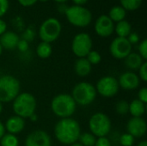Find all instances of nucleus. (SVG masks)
Wrapping results in <instances>:
<instances>
[{"instance_id":"nucleus-1","label":"nucleus","mask_w":147,"mask_h":146,"mask_svg":"<svg viewBox=\"0 0 147 146\" xmlns=\"http://www.w3.org/2000/svg\"><path fill=\"white\" fill-rule=\"evenodd\" d=\"M81 134L79 123L72 118L60 119L54 126V135L56 139L66 145H71L78 141Z\"/></svg>"},{"instance_id":"nucleus-2","label":"nucleus","mask_w":147,"mask_h":146,"mask_svg":"<svg viewBox=\"0 0 147 146\" xmlns=\"http://www.w3.org/2000/svg\"><path fill=\"white\" fill-rule=\"evenodd\" d=\"M37 102L34 96L28 92L19 94L13 101L12 109L16 116L22 119L30 118L35 114Z\"/></svg>"},{"instance_id":"nucleus-3","label":"nucleus","mask_w":147,"mask_h":146,"mask_svg":"<svg viewBox=\"0 0 147 146\" xmlns=\"http://www.w3.org/2000/svg\"><path fill=\"white\" fill-rule=\"evenodd\" d=\"M77 104L69 94H59L53 97L51 102L53 113L61 118H70L76 111Z\"/></svg>"},{"instance_id":"nucleus-4","label":"nucleus","mask_w":147,"mask_h":146,"mask_svg":"<svg viewBox=\"0 0 147 146\" xmlns=\"http://www.w3.org/2000/svg\"><path fill=\"white\" fill-rule=\"evenodd\" d=\"M20 82L11 75L0 77V102L6 103L13 102L20 94Z\"/></svg>"},{"instance_id":"nucleus-5","label":"nucleus","mask_w":147,"mask_h":146,"mask_svg":"<svg viewBox=\"0 0 147 146\" xmlns=\"http://www.w3.org/2000/svg\"><path fill=\"white\" fill-rule=\"evenodd\" d=\"M96 94V88L91 83L81 82L74 86L71 96L77 105L88 106L95 101Z\"/></svg>"},{"instance_id":"nucleus-6","label":"nucleus","mask_w":147,"mask_h":146,"mask_svg":"<svg viewBox=\"0 0 147 146\" xmlns=\"http://www.w3.org/2000/svg\"><path fill=\"white\" fill-rule=\"evenodd\" d=\"M65 14L68 22L73 26L78 28L89 26L92 20L91 12L84 6L73 5L68 7L65 10Z\"/></svg>"},{"instance_id":"nucleus-7","label":"nucleus","mask_w":147,"mask_h":146,"mask_svg":"<svg viewBox=\"0 0 147 146\" xmlns=\"http://www.w3.org/2000/svg\"><path fill=\"white\" fill-rule=\"evenodd\" d=\"M90 133L96 138L106 137L111 130V120L103 113L94 114L89 120Z\"/></svg>"},{"instance_id":"nucleus-8","label":"nucleus","mask_w":147,"mask_h":146,"mask_svg":"<svg viewBox=\"0 0 147 146\" xmlns=\"http://www.w3.org/2000/svg\"><path fill=\"white\" fill-rule=\"evenodd\" d=\"M61 33V24L56 18L50 17L45 20L39 29V35L42 41L52 43L56 40Z\"/></svg>"},{"instance_id":"nucleus-9","label":"nucleus","mask_w":147,"mask_h":146,"mask_svg":"<svg viewBox=\"0 0 147 146\" xmlns=\"http://www.w3.org/2000/svg\"><path fill=\"white\" fill-rule=\"evenodd\" d=\"M71 50L78 58H85L92 50V40L86 33L76 34L71 42Z\"/></svg>"},{"instance_id":"nucleus-10","label":"nucleus","mask_w":147,"mask_h":146,"mask_svg":"<svg viewBox=\"0 0 147 146\" xmlns=\"http://www.w3.org/2000/svg\"><path fill=\"white\" fill-rule=\"evenodd\" d=\"M96 93H99L103 97L110 98L115 96L120 89L118 80L111 76H106L98 80L95 87Z\"/></svg>"},{"instance_id":"nucleus-11","label":"nucleus","mask_w":147,"mask_h":146,"mask_svg":"<svg viewBox=\"0 0 147 146\" xmlns=\"http://www.w3.org/2000/svg\"><path fill=\"white\" fill-rule=\"evenodd\" d=\"M110 54L117 59H124L132 52V45L127 38L116 37L109 46Z\"/></svg>"},{"instance_id":"nucleus-12","label":"nucleus","mask_w":147,"mask_h":146,"mask_svg":"<svg viewBox=\"0 0 147 146\" xmlns=\"http://www.w3.org/2000/svg\"><path fill=\"white\" fill-rule=\"evenodd\" d=\"M95 31L101 37H109L115 31L114 22L107 15H100L95 23Z\"/></svg>"},{"instance_id":"nucleus-13","label":"nucleus","mask_w":147,"mask_h":146,"mask_svg":"<svg viewBox=\"0 0 147 146\" xmlns=\"http://www.w3.org/2000/svg\"><path fill=\"white\" fill-rule=\"evenodd\" d=\"M25 146H52V142L49 135L45 131L35 130L26 138Z\"/></svg>"},{"instance_id":"nucleus-14","label":"nucleus","mask_w":147,"mask_h":146,"mask_svg":"<svg viewBox=\"0 0 147 146\" xmlns=\"http://www.w3.org/2000/svg\"><path fill=\"white\" fill-rule=\"evenodd\" d=\"M127 133L131 134L134 139L135 138H141L146 133V120L140 117H133L131 118L127 125Z\"/></svg>"},{"instance_id":"nucleus-15","label":"nucleus","mask_w":147,"mask_h":146,"mask_svg":"<svg viewBox=\"0 0 147 146\" xmlns=\"http://www.w3.org/2000/svg\"><path fill=\"white\" fill-rule=\"evenodd\" d=\"M140 79L134 71H127L122 73L118 80L119 86L125 90H133L139 87Z\"/></svg>"},{"instance_id":"nucleus-16","label":"nucleus","mask_w":147,"mask_h":146,"mask_svg":"<svg viewBox=\"0 0 147 146\" xmlns=\"http://www.w3.org/2000/svg\"><path fill=\"white\" fill-rule=\"evenodd\" d=\"M25 127V120L24 119L14 115L9 117L4 125V128L5 130L8 132V133L13 134V135H16L18 133H20Z\"/></svg>"},{"instance_id":"nucleus-17","label":"nucleus","mask_w":147,"mask_h":146,"mask_svg":"<svg viewBox=\"0 0 147 146\" xmlns=\"http://www.w3.org/2000/svg\"><path fill=\"white\" fill-rule=\"evenodd\" d=\"M19 40V36L16 33L6 31L0 35V45L6 50H14L16 48Z\"/></svg>"},{"instance_id":"nucleus-18","label":"nucleus","mask_w":147,"mask_h":146,"mask_svg":"<svg viewBox=\"0 0 147 146\" xmlns=\"http://www.w3.org/2000/svg\"><path fill=\"white\" fill-rule=\"evenodd\" d=\"M91 67L92 65L89 63L86 58H78L75 62L74 70L78 76L84 77L90 73Z\"/></svg>"},{"instance_id":"nucleus-19","label":"nucleus","mask_w":147,"mask_h":146,"mask_svg":"<svg viewBox=\"0 0 147 146\" xmlns=\"http://www.w3.org/2000/svg\"><path fill=\"white\" fill-rule=\"evenodd\" d=\"M125 59V65L132 71H139L145 60L137 52H131Z\"/></svg>"},{"instance_id":"nucleus-20","label":"nucleus","mask_w":147,"mask_h":146,"mask_svg":"<svg viewBox=\"0 0 147 146\" xmlns=\"http://www.w3.org/2000/svg\"><path fill=\"white\" fill-rule=\"evenodd\" d=\"M146 112V104L138 99L132 101L129 103V113L133 117L140 118Z\"/></svg>"},{"instance_id":"nucleus-21","label":"nucleus","mask_w":147,"mask_h":146,"mask_svg":"<svg viewBox=\"0 0 147 146\" xmlns=\"http://www.w3.org/2000/svg\"><path fill=\"white\" fill-rule=\"evenodd\" d=\"M115 30L118 37L127 38V36L132 33V27L127 21L123 20L117 22L116 26L115 27Z\"/></svg>"},{"instance_id":"nucleus-22","label":"nucleus","mask_w":147,"mask_h":146,"mask_svg":"<svg viewBox=\"0 0 147 146\" xmlns=\"http://www.w3.org/2000/svg\"><path fill=\"white\" fill-rule=\"evenodd\" d=\"M126 15H127V11L124 8H122L121 6H115L110 9L109 17L113 22H119L121 21L125 20Z\"/></svg>"},{"instance_id":"nucleus-23","label":"nucleus","mask_w":147,"mask_h":146,"mask_svg":"<svg viewBox=\"0 0 147 146\" xmlns=\"http://www.w3.org/2000/svg\"><path fill=\"white\" fill-rule=\"evenodd\" d=\"M53 52L52 46L50 43L41 41L36 47L37 56L40 59H47L51 56Z\"/></svg>"},{"instance_id":"nucleus-24","label":"nucleus","mask_w":147,"mask_h":146,"mask_svg":"<svg viewBox=\"0 0 147 146\" xmlns=\"http://www.w3.org/2000/svg\"><path fill=\"white\" fill-rule=\"evenodd\" d=\"M78 141L83 146H94L96 141V137L91 133H84L80 134Z\"/></svg>"},{"instance_id":"nucleus-25","label":"nucleus","mask_w":147,"mask_h":146,"mask_svg":"<svg viewBox=\"0 0 147 146\" xmlns=\"http://www.w3.org/2000/svg\"><path fill=\"white\" fill-rule=\"evenodd\" d=\"M1 146H19V140L16 135L6 133L0 139Z\"/></svg>"},{"instance_id":"nucleus-26","label":"nucleus","mask_w":147,"mask_h":146,"mask_svg":"<svg viewBox=\"0 0 147 146\" xmlns=\"http://www.w3.org/2000/svg\"><path fill=\"white\" fill-rule=\"evenodd\" d=\"M143 0H120L121 7L124 8L127 10L133 11L138 9L141 4Z\"/></svg>"},{"instance_id":"nucleus-27","label":"nucleus","mask_w":147,"mask_h":146,"mask_svg":"<svg viewBox=\"0 0 147 146\" xmlns=\"http://www.w3.org/2000/svg\"><path fill=\"white\" fill-rule=\"evenodd\" d=\"M86 59L89 61V63L91 65H98L101 60H102V56L101 54L97 52V51H95V50H91L88 54L87 56L85 57Z\"/></svg>"},{"instance_id":"nucleus-28","label":"nucleus","mask_w":147,"mask_h":146,"mask_svg":"<svg viewBox=\"0 0 147 146\" xmlns=\"http://www.w3.org/2000/svg\"><path fill=\"white\" fill-rule=\"evenodd\" d=\"M115 111L118 114L124 115L129 113V103L127 101H119L115 105Z\"/></svg>"},{"instance_id":"nucleus-29","label":"nucleus","mask_w":147,"mask_h":146,"mask_svg":"<svg viewBox=\"0 0 147 146\" xmlns=\"http://www.w3.org/2000/svg\"><path fill=\"white\" fill-rule=\"evenodd\" d=\"M134 143V138L129 133H124L120 138V144L121 146H132Z\"/></svg>"},{"instance_id":"nucleus-30","label":"nucleus","mask_w":147,"mask_h":146,"mask_svg":"<svg viewBox=\"0 0 147 146\" xmlns=\"http://www.w3.org/2000/svg\"><path fill=\"white\" fill-rule=\"evenodd\" d=\"M139 54L144 60L147 59V40H143L139 46Z\"/></svg>"},{"instance_id":"nucleus-31","label":"nucleus","mask_w":147,"mask_h":146,"mask_svg":"<svg viewBox=\"0 0 147 146\" xmlns=\"http://www.w3.org/2000/svg\"><path fill=\"white\" fill-rule=\"evenodd\" d=\"M139 77L143 82L147 81V63L145 61L139 69Z\"/></svg>"},{"instance_id":"nucleus-32","label":"nucleus","mask_w":147,"mask_h":146,"mask_svg":"<svg viewBox=\"0 0 147 146\" xmlns=\"http://www.w3.org/2000/svg\"><path fill=\"white\" fill-rule=\"evenodd\" d=\"M138 100L142 102L143 103L146 104L147 102V89L146 87L141 88L138 92Z\"/></svg>"},{"instance_id":"nucleus-33","label":"nucleus","mask_w":147,"mask_h":146,"mask_svg":"<svg viewBox=\"0 0 147 146\" xmlns=\"http://www.w3.org/2000/svg\"><path fill=\"white\" fill-rule=\"evenodd\" d=\"M94 146H112L111 143L109 141V139H107V137H101V138H97L96 144Z\"/></svg>"},{"instance_id":"nucleus-34","label":"nucleus","mask_w":147,"mask_h":146,"mask_svg":"<svg viewBox=\"0 0 147 146\" xmlns=\"http://www.w3.org/2000/svg\"><path fill=\"white\" fill-rule=\"evenodd\" d=\"M16 47L18 48V50H19L20 52H24L28 51V42L27 40H23V39L19 40Z\"/></svg>"},{"instance_id":"nucleus-35","label":"nucleus","mask_w":147,"mask_h":146,"mask_svg":"<svg viewBox=\"0 0 147 146\" xmlns=\"http://www.w3.org/2000/svg\"><path fill=\"white\" fill-rule=\"evenodd\" d=\"M9 9V1L8 0H0V17L5 15Z\"/></svg>"},{"instance_id":"nucleus-36","label":"nucleus","mask_w":147,"mask_h":146,"mask_svg":"<svg viewBox=\"0 0 147 146\" xmlns=\"http://www.w3.org/2000/svg\"><path fill=\"white\" fill-rule=\"evenodd\" d=\"M127 39L128 40V41L130 42L131 45L136 44V43H138L139 40H140V37H139V35H138L136 33H131V34L127 36Z\"/></svg>"},{"instance_id":"nucleus-37","label":"nucleus","mask_w":147,"mask_h":146,"mask_svg":"<svg viewBox=\"0 0 147 146\" xmlns=\"http://www.w3.org/2000/svg\"><path fill=\"white\" fill-rule=\"evenodd\" d=\"M18 3L23 7H29L34 5L38 0H17Z\"/></svg>"},{"instance_id":"nucleus-38","label":"nucleus","mask_w":147,"mask_h":146,"mask_svg":"<svg viewBox=\"0 0 147 146\" xmlns=\"http://www.w3.org/2000/svg\"><path fill=\"white\" fill-rule=\"evenodd\" d=\"M6 28H7V26H6L5 22L0 19V35H2L4 32H6Z\"/></svg>"},{"instance_id":"nucleus-39","label":"nucleus","mask_w":147,"mask_h":146,"mask_svg":"<svg viewBox=\"0 0 147 146\" xmlns=\"http://www.w3.org/2000/svg\"><path fill=\"white\" fill-rule=\"evenodd\" d=\"M72 2L75 3V5L83 6L84 4H85L88 2V0H72Z\"/></svg>"},{"instance_id":"nucleus-40","label":"nucleus","mask_w":147,"mask_h":146,"mask_svg":"<svg viewBox=\"0 0 147 146\" xmlns=\"http://www.w3.org/2000/svg\"><path fill=\"white\" fill-rule=\"evenodd\" d=\"M5 134V128H4V125H3V123L0 121V139H2V137Z\"/></svg>"},{"instance_id":"nucleus-41","label":"nucleus","mask_w":147,"mask_h":146,"mask_svg":"<svg viewBox=\"0 0 147 146\" xmlns=\"http://www.w3.org/2000/svg\"><path fill=\"white\" fill-rule=\"evenodd\" d=\"M32 121H35V120H37V116L35 115V114H34L33 115H31L30 116V118H29Z\"/></svg>"},{"instance_id":"nucleus-42","label":"nucleus","mask_w":147,"mask_h":146,"mask_svg":"<svg viewBox=\"0 0 147 146\" xmlns=\"http://www.w3.org/2000/svg\"><path fill=\"white\" fill-rule=\"evenodd\" d=\"M138 146H147V142L146 141V140H144V141H141L140 143H139Z\"/></svg>"},{"instance_id":"nucleus-43","label":"nucleus","mask_w":147,"mask_h":146,"mask_svg":"<svg viewBox=\"0 0 147 146\" xmlns=\"http://www.w3.org/2000/svg\"><path fill=\"white\" fill-rule=\"evenodd\" d=\"M55 2H57V3H65V2H66L67 0H54Z\"/></svg>"},{"instance_id":"nucleus-44","label":"nucleus","mask_w":147,"mask_h":146,"mask_svg":"<svg viewBox=\"0 0 147 146\" xmlns=\"http://www.w3.org/2000/svg\"><path fill=\"white\" fill-rule=\"evenodd\" d=\"M71 146H83L82 145H80L79 143H75V144H72Z\"/></svg>"},{"instance_id":"nucleus-45","label":"nucleus","mask_w":147,"mask_h":146,"mask_svg":"<svg viewBox=\"0 0 147 146\" xmlns=\"http://www.w3.org/2000/svg\"><path fill=\"white\" fill-rule=\"evenodd\" d=\"M3 103L0 102V114H1L2 111H3Z\"/></svg>"},{"instance_id":"nucleus-46","label":"nucleus","mask_w":147,"mask_h":146,"mask_svg":"<svg viewBox=\"0 0 147 146\" xmlns=\"http://www.w3.org/2000/svg\"><path fill=\"white\" fill-rule=\"evenodd\" d=\"M2 52H3V47H2L1 45H0V55L2 54Z\"/></svg>"},{"instance_id":"nucleus-47","label":"nucleus","mask_w":147,"mask_h":146,"mask_svg":"<svg viewBox=\"0 0 147 146\" xmlns=\"http://www.w3.org/2000/svg\"><path fill=\"white\" fill-rule=\"evenodd\" d=\"M39 1H41V2H47V1H48V0H39Z\"/></svg>"},{"instance_id":"nucleus-48","label":"nucleus","mask_w":147,"mask_h":146,"mask_svg":"<svg viewBox=\"0 0 147 146\" xmlns=\"http://www.w3.org/2000/svg\"><path fill=\"white\" fill-rule=\"evenodd\" d=\"M0 77H1V73H0Z\"/></svg>"}]
</instances>
